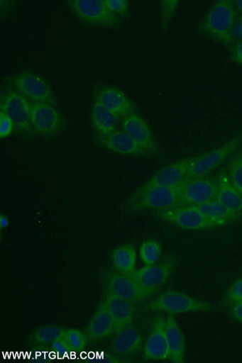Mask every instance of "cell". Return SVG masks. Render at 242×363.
<instances>
[{
    "label": "cell",
    "mask_w": 242,
    "mask_h": 363,
    "mask_svg": "<svg viewBox=\"0 0 242 363\" xmlns=\"http://www.w3.org/2000/svg\"><path fill=\"white\" fill-rule=\"evenodd\" d=\"M162 247L155 240H146L140 247L141 259L145 265L157 264L160 261Z\"/></svg>",
    "instance_id": "obj_27"
},
{
    "label": "cell",
    "mask_w": 242,
    "mask_h": 363,
    "mask_svg": "<svg viewBox=\"0 0 242 363\" xmlns=\"http://www.w3.org/2000/svg\"><path fill=\"white\" fill-rule=\"evenodd\" d=\"M232 38L242 42V20L236 21L232 29Z\"/></svg>",
    "instance_id": "obj_38"
},
{
    "label": "cell",
    "mask_w": 242,
    "mask_h": 363,
    "mask_svg": "<svg viewBox=\"0 0 242 363\" xmlns=\"http://www.w3.org/2000/svg\"><path fill=\"white\" fill-rule=\"evenodd\" d=\"M235 4L236 6L237 9L242 15V0H236V1H235Z\"/></svg>",
    "instance_id": "obj_40"
},
{
    "label": "cell",
    "mask_w": 242,
    "mask_h": 363,
    "mask_svg": "<svg viewBox=\"0 0 242 363\" xmlns=\"http://www.w3.org/2000/svg\"><path fill=\"white\" fill-rule=\"evenodd\" d=\"M103 301L114 320L115 334L132 324L136 311L132 302L108 291H105Z\"/></svg>",
    "instance_id": "obj_18"
},
{
    "label": "cell",
    "mask_w": 242,
    "mask_h": 363,
    "mask_svg": "<svg viewBox=\"0 0 242 363\" xmlns=\"http://www.w3.org/2000/svg\"><path fill=\"white\" fill-rule=\"evenodd\" d=\"M179 0H163L160 4V26L162 34L169 32L174 15L179 6Z\"/></svg>",
    "instance_id": "obj_29"
},
{
    "label": "cell",
    "mask_w": 242,
    "mask_h": 363,
    "mask_svg": "<svg viewBox=\"0 0 242 363\" xmlns=\"http://www.w3.org/2000/svg\"><path fill=\"white\" fill-rule=\"evenodd\" d=\"M106 6L117 15V16H126L129 9V2L127 0H104Z\"/></svg>",
    "instance_id": "obj_32"
},
{
    "label": "cell",
    "mask_w": 242,
    "mask_h": 363,
    "mask_svg": "<svg viewBox=\"0 0 242 363\" xmlns=\"http://www.w3.org/2000/svg\"><path fill=\"white\" fill-rule=\"evenodd\" d=\"M143 347V339L140 330L133 324L116 333L111 343L114 355L127 357L140 352Z\"/></svg>",
    "instance_id": "obj_19"
},
{
    "label": "cell",
    "mask_w": 242,
    "mask_h": 363,
    "mask_svg": "<svg viewBox=\"0 0 242 363\" xmlns=\"http://www.w3.org/2000/svg\"><path fill=\"white\" fill-rule=\"evenodd\" d=\"M111 260L116 270L129 276L137 266V250L132 245H121L112 252Z\"/></svg>",
    "instance_id": "obj_24"
},
{
    "label": "cell",
    "mask_w": 242,
    "mask_h": 363,
    "mask_svg": "<svg viewBox=\"0 0 242 363\" xmlns=\"http://www.w3.org/2000/svg\"><path fill=\"white\" fill-rule=\"evenodd\" d=\"M67 4L82 24L93 27L119 29V18L106 6L104 0H68Z\"/></svg>",
    "instance_id": "obj_4"
},
{
    "label": "cell",
    "mask_w": 242,
    "mask_h": 363,
    "mask_svg": "<svg viewBox=\"0 0 242 363\" xmlns=\"http://www.w3.org/2000/svg\"><path fill=\"white\" fill-rule=\"evenodd\" d=\"M175 264L174 257H165L153 265H145L132 272L131 277L138 284L146 299L155 296L169 279Z\"/></svg>",
    "instance_id": "obj_6"
},
{
    "label": "cell",
    "mask_w": 242,
    "mask_h": 363,
    "mask_svg": "<svg viewBox=\"0 0 242 363\" xmlns=\"http://www.w3.org/2000/svg\"><path fill=\"white\" fill-rule=\"evenodd\" d=\"M236 13L230 0H219L206 13L199 26L201 33L226 48L233 44L232 29Z\"/></svg>",
    "instance_id": "obj_1"
},
{
    "label": "cell",
    "mask_w": 242,
    "mask_h": 363,
    "mask_svg": "<svg viewBox=\"0 0 242 363\" xmlns=\"http://www.w3.org/2000/svg\"><path fill=\"white\" fill-rule=\"evenodd\" d=\"M242 143V133L209 152L194 157L186 179L204 177L216 169L238 149Z\"/></svg>",
    "instance_id": "obj_7"
},
{
    "label": "cell",
    "mask_w": 242,
    "mask_h": 363,
    "mask_svg": "<svg viewBox=\"0 0 242 363\" xmlns=\"http://www.w3.org/2000/svg\"><path fill=\"white\" fill-rule=\"evenodd\" d=\"M155 211V216L159 219L184 230H211L230 225L225 221L207 218L190 206H178Z\"/></svg>",
    "instance_id": "obj_5"
},
{
    "label": "cell",
    "mask_w": 242,
    "mask_h": 363,
    "mask_svg": "<svg viewBox=\"0 0 242 363\" xmlns=\"http://www.w3.org/2000/svg\"><path fill=\"white\" fill-rule=\"evenodd\" d=\"M52 350L55 352V353L58 355L60 353H66V352L70 351L68 345L65 337V335L62 337L56 340L52 344Z\"/></svg>",
    "instance_id": "obj_36"
},
{
    "label": "cell",
    "mask_w": 242,
    "mask_h": 363,
    "mask_svg": "<svg viewBox=\"0 0 242 363\" xmlns=\"http://www.w3.org/2000/svg\"><path fill=\"white\" fill-rule=\"evenodd\" d=\"M66 329L59 325H45L33 330L28 337L27 344L33 346L47 345L62 337Z\"/></svg>",
    "instance_id": "obj_25"
},
{
    "label": "cell",
    "mask_w": 242,
    "mask_h": 363,
    "mask_svg": "<svg viewBox=\"0 0 242 363\" xmlns=\"http://www.w3.org/2000/svg\"><path fill=\"white\" fill-rule=\"evenodd\" d=\"M88 362H109V363H120L126 362V359H121L116 355H111L107 353H101V354L94 355L93 358L85 359Z\"/></svg>",
    "instance_id": "obj_34"
},
{
    "label": "cell",
    "mask_w": 242,
    "mask_h": 363,
    "mask_svg": "<svg viewBox=\"0 0 242 363\" xmlns=\"http://www.w3.org/2000/svg\"><path fill=\"white\" fill-rule=\"evenodd\" d=\"M217 183L198 177L186 179L181 185V206H195L216 199Z\"/></svg>",
    "instance_id": "obj_11"
},
{
    "label": "cell",
    "mask_w": 242,
    "mask_h": 363,
    "mask_svg": "<svg viewBox=\"0 0 242 363\" xmlns=\"http://www.w3.org/2000/svg\"><path fill=\"white\" fill-rule=\"evenodd\" d=\"M231 54L233 62L242 66V42H236L231 45Z\"/></svg>",
    "instance_id": "obj_35"
},
{
    "label": "cell",
    "mask_w": 242,
    "mask_h": 363,
    "mask_svg": "<svg viewBox=\"0 0 242 363\" xmlns=\"http://www.w3.org/2000/svg\"><path fill=\"white\" fill-rule=\"evenodd\" d=\"M199 211L204 216L232 224L241 217L232 213L218 201H209L199 206H190Z\"/></svg>",
    "instance_id": "obj_26"
},
{
    "label": "cell",
    "mask_w": 242,
    "mask_h": 363,
    "mask_svg": "<svg viewBox=\"0 0 242 363\" xmlns=\"http://www.w3.org/2000/svg\"><path fill=\"white\" fill-rule=\"evenodd\" d=\"M99 141L103 147L117 155L135 157H144L150 155L124 130H115L108 135L100 136Z\"/></svg>",
    "instance_id": "obj_17"
},
{
    "label": "cell",
    "mask_w": 242,
    "mask_h": 363,
    "mask_svg": "<svg viewBox=\"0 0 242 363\" xmlns=\"http://www.w3.org/2000/svg\"><path fill=\"white\" fill-rule=\"evenodd\" d=\"M194 157H189L165 166L134 193H141L157 186H178L186 180Z\"/></svg>",
    "instance_id": "obj_13"
},
{
    "label": "cell",
    "mask_w": 242,
    "mask_h": 363,
    "mask_svg": "<svg viewBox=\"0 0 242 363\" xmlns=\"http://www.w3.org/2000/svg\"><path fill=\"white\" fill-rule=\"evenodd\" d=\"M119 118L106 109L99 103L94 101L90 109V121L100 136L108 135L116 130Z\"/></svg>",
    "instance_id": "obj_23"
},
{
    "label": "cell",
    "mask_w": 242,
    "mask_h": 363,
    "mask_svg": "<svg viewBox=\"0 0 242 363\" xmlns=\"http://www.w3.org/2000/svg\"><path fill=\"white\" fill-rule=\"evenodd\" d=\"M14 125L12 120L5 113L0 112V138H7L13 131Z\"/></svg>",
    "instance_id": "obj_33"
},
{
    "label": "cell",
    "mask_w": 242,
    "mask_h": 363,
    "mask_svg": "<svg viewBox=\"0 0 242 363\" xmlns=\"http://www.w3.org/2000/svg\"><path fill=\"white\" fill-rule=\"evenodd\" d=\"M95 101L114 113L119 118L136 113L132 100L123 91L114 86H104L98 90Z\"/></svg>",
    "instance_id": "obj_14"
},
{
    "label": "cell",
    "mask_w": 242,
    "mask_h": 363,
    "mask_svg": "<svg viewBox=\"0 0 242 363\" xmlns=\"http://www.w3.org/2000/svg\"><path fill=\"white\" fill-rule=\"evenodd\" d=\"M63 123L62 115L53 104L31 103V125L37 133L51 138L62 129Z\"/></svg>",
    "instance_id": "obj_12"
},
{
    "label": "cell",
    "mask_w": 242,
    "mask_h": 363,
    "mask_svg": "<svg viewBox=\"0 0 242 363\" xmlns=\"http://www.w3.org/2000/svg\"><path fill=\"white\" fill-rule=\"evenodd\" d=\"M8 116L16 128L21 132H30L31 125V103L15 89H11L1 99V111Z\"/></svg>",
    "instance_id": "obj_9"
},
{
    "label": "cell",
    "mask_w": 242,
    "mask_h": 363,
    "mask_svg": "<svg viewBox=\"0 0 242 363\" xmlns=\"http://www.w3.org/2000/svg\"><path fill=\"white\" fill-rule=\"evenodd\" d=\"M101 281L105 291L126 299L134 305L141 304V302L146 300L138 284L131 277L116 269L104 272Z\"/></svg>",
    "instance_id": "obj_8"
},
{
    "label": "cell",
    "mask_w": 242,
    "mask_h": 363,
    "mask_svg": "<svg viewBox=\"0 0 242 363\" xmlns=\"http://www.w3.org/2000/svg\"><path fill=\"white\" fill-rule=\"evenodd\" d=\"M9 225V220L5 215L0 216V229L6 230Z\"/></svg>",
    "instance_id": "obj_39"
},
{
    "label": "cell",
    "mask_w": 242,
    "mask_h": 363,
    "mask_svg": "<svg viewBox=\"0 0 242 363\" xmlns=\"http://www.w3.org/2000/svg\"><path fill=\"white\" fill-rule=\"evenodd\" d=\"M228 174L231 184L242 196V150L238 151L230 160Z\"/></svg>",
    "instance_id": "obj_28"
},
{
    "label": "cell",
    "mask_w": 242,
    "mask_h": 363,
    "mask_svg": "<svg viewBox=\"0 0 242 363\" xmlns=\"http://www.w3.org/2000/svg\"><path fill=\"white\" fill-rule=\"evenodd\" d=\"M115 333L112 317L102 301L89 320L84 334L88 342H97Z\"/></svg>",
    "instance_id": "obj_20"
},
{
    "label": "cell",
    "mask_w": 242,
    "mask_h": 363,
    "mask_svg": "<svg viewBox=\"0 0 242 363\" xmlns=\"http://www.w3.org/2000/svg\"><path fill=\"white\" fill-rule=\"evenodd\" d=\"M224 301L226 304L232 305L242 301V279L234 281L225 294Z\"/></svg>",
    "instance_id": "obj_31"
},
{
    "label": "cell",
    "mask_w": 242,
    "mask_h": 363,
    "mask_svg": "<svg viewBox=\"0 0 242 363\" xmlns=\"http://www.w3.org/2000/svg\"><path fill=\"white\" fill-rule=\"evenodd\" d=\"M165 335L167 340L170 360L175 363L185 362V335L172 314H168L166 317Z\"/></svg>",
    "instance_id": "obj_21"
},
{
    "label": "cell",
    "mask_w": 242,
    "mask_h": 363,
    "mask_svg": "<svg viewBox=\"0 0 242 363\" xmlns=\"http://www.w3.org/2000/svg\"><path fill=\"white\" fill-rule=\"evenodd\" d=\"M145 309L148 311L183 314L191 313H211L217 311L211 302L193 298L175 291L164 292L148 302Z\"/></svg>",
    "instance_id": "obj_2"
},
{
    "label": "cell",
    "mask_w": 242,
    "mask_h": 363,
    "mask_svg": "<svg viewBox=\"0 0 242 363\" xmlns=\"http://www.w3.org/2000/svg\"><path fill=\"white\" fill-rule=\"evenodd\" d=\"M216 183V200L232 213L242 218V196L231 184L229 174L225 172L221 173Z\"/></svg>",
    "instance_id": "obj_22"
},
{
    "label": "cell",
    "mask_w": 242,
    "mask_h": 363,
    "mask_svg": "<svg viewBox=\"0 0 242 363\" xmlns=\"http://www.w3.org/2000/svg\"><path fill=\"white\" fill-rule=\"evenodd\" d=\"M12 84L18 91L33 103L53 104L55 97L50 85L43 79L32 72H23L14 74Z\"/></svg>",
    "instance_id": "obj_10"
},
{
    "label": "cell",
    "mask_w": 242,
    "mask_h": 363,
    "mask_svg": "<svg viewBox=\"0 0 242 363\" xmlns=\"http://www.w3.org/2000/svg\"><path fill=\"white\" fill-rule=\"evenodd\" d=\"M230 314L233 319L240 323H242V301L236 302L230 306Z\"/></svg>",
    "instance_id": "obj_37"
},
{
    "label": "cell",
    "mask_w": 242,
    "mask_h": 363,
    "mask_svg": "<svg viewBox=\"0 0 242 363\" xmlns=\"http://www.w3.org/2000/svg\"><path fill=\"white\" fill-rule=\"evenodd\" d=\"M181 185L157 186L141 193H134L126 203L131 213L145 210H163L181 206Z\"/></svg>",
    "instance_id": "obj_3"
},
{
    "label": "cell",
    "mask_w": 242,
    "mask_h": 363,
    "mask_svg": "<svg viewBox=\"0 0 242 363\" xmlns=\"http://www.w3.org/2000/svg\"><path fill=\"white\" fill-rule=\"evenodd\" d=\"M123 130L150 155L157 152L154 135L145 120L137 113H132L122 120Z\"/></svg>",
    "instance_id": "obj_16"
},
{
    "label": "cell",
    "mask_w": 242,
    "mask_h": 363,
    "mask_svg": "<svg viewBox=\"0 0 242 363\" xmlns=\"http://www.w3.org/2000/svg\"><path fill=\"white\" fill-rule=\"evenodd\" d=\"M65 337L70 352H82L85 349L87 339L85 334L77 329H66Z\"/></svg>",
    "instance_id": "obj_30"
},
{
    "label": "cell",
    "mask_w": 242,
    "mask_h": 363,
    "mask_svg": "<svg viewBox=\"0 0 242 363\" xmlns=\"http://www.w3.org/2000/svg\"><path fill=\"white\" fill-rule=\"evenodd\" d=\"M166 317L158 315L153 323L150 335L144 347V357L148 360L170 359L167 340L165 335Z\"/></svg>",
    "instance_id": "obj_15"
}]
</instances>
